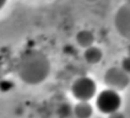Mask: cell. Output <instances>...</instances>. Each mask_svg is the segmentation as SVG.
I'll list each match as a JSON object with an SVG mask.
<instances>
[{
  "instance_id": "4fadbf2b",
  "label": "cell",
  "mask_w": 130,
  "mask_h": 118,
  "mask_svg": "<svg viewBox=\"0 0 130 118\" xmlns=\"http://www.w3.org/2000/svg\"><path fill=\"white\" fill-rule=\"evenodd\" d=\"M6 2H7V0H0V10L5 6Z\"/></svg>"
},
{
  "instance_id": "6da1fadb",
  "label": "cell",
  "mask_w": 130,
  "mask_h": 118,
  "mask_svg": "<svg viewBox=\"0 0 130 118\" xmlns=\"http://www.w3.org/2000/svg\"><path fill=\"white\" fill-rule=\"evenodd\" d=\"M50 71V59L40 49H25L16 59L15 72L18 78L26 84L36 85L42 83L47 79Z\"/></svg>"
},
{
  "instance_id": "9c48e42d",
  "label": "cell",
  "mask_w": 130,
  "mask_h": 118,
  "mask_svg": "<svg viewBox=\"0 0 130 118\" xmlns=\"http://www.w3.org/2000/svg\"><path fill=\"white\" fill-rule=\"evenodd\" d=\"M57 113L59 118H68L69 116H71V114H73V108L69 104L63 103L58 107Z\"/></svg>"
},
{
  "instance_id": "3957f363",
  "label": "cell",
  "mask_w": 130,
  "mask_h": 118,
  "mask_svg": "<svg viewBox=\"0 0 130 118\" xmlns=\"http://www.w3.org/2000/svg\"><path fill=\"white\" fill-rule=\"evenodd\" d=\"M71 94L77 101L89 102L96 94V83L89 76H80L72 82Z\"/></svg>"
},
{
  "instance_id": "8992f818",
  "label": "cell",
  "mask_w": 130,
  "mask_h": 118,
  "mask_svg": "<svg viewBox=\"0 0 130 118\" xmlns=\"http://www.w3.org/2000/svg\"><path fill=\"white\" fill-rule=\"evenodd\" d=\"M75 41L79 47L86 49L93 45V43L95 41V37H94V34L90 29L83 28V29H80L77 32V34L75 36Z\"/></svg>"
},
{
  "instance_id": "7c38bea8",
  "label": "cell",
  "mask_w": 130,
  "mask_h": 118,
  "mask_svg": "<svg viewBox=\"0 0 130 118\" xmlns=\"http://www.w3.org/2000/svg\"><path fill=\"white\" fill-rule=\"evenodd\" d=\"M108 118H125V116H124L123 113L117 111V112H114V113L110 114V115L108 116Z\"/></svg>"
},
{
  "instance_id": "7a4b0ae2",
  "label": "cell",
  "mask_w": 130,
  "mask_h": 118,
  "mask_svg": "<svg viewBox=\"0 0 130 118\" xmlns=\"http://www.w3.org/2000/svg\"><path fill=\"white\" fill-rule=\"evenodd\" d=\"M122 105V98L119 92L112 88H105L101 91L95 98V106L98 110L103 113L110 115L114 112L119 111Z\"/></svg>"
},
{
  "instance_id": "5b68a950",
  "label": "cell",
  "mask_w": 130,
  "mask_h": 118,
  "mask_svg": "<svg viewBox=\"0 0 130 118\" xmlns=\"http://www.w3.org/2000/svg\"><path fill=\"white\" fill-rule=\"evenodd\" d=\"M114 25L122 38L130 41V1H126L117 9L114 16Z\"/></svg>"
},
{
  "instance_id": "ba28073f",
  "label": "cell",
  "mask_w": 130,
  "mask_h": 118,
  "mask_svg": "<svg viewBox=\"0 0 130 118\" xmlns=\"http://www.w3.org/2000/svg\"><path fill=\"white\" fill-rule=\"evenodd\" d=\"M83 59L88 64H98L103 59V51L101 48L92 45L83 51Z\"/></svg>"
},
{
  "instance_id": "277c9868",
  "label": "cell",
  "mask_w": 130,
  "mask_h": 118,
  "mask_svg": "<svg viewBox=\"0 0 130 118\" xmlns=\"http://www.w3.org/2000/svg\"><path fill=\"white\" fill-rule=\"evenodd\" d=\"M129 82V74L122 67H110L104 74V83L107 85V87L115 90L117 92L125 90L128 86Z\"/></svg>"
},
{
  "instance_id": "8fae6325",
  "label": "cell",
  "mask_w": 130,
  "mask_h": 118,
  "mask_svg": "<svg viewBox=\"0 0 130 118\" xmlns=\"http://www.w3.org/2000/svg\"><path fill=\"white\" fill-rule=\"evenodd\" d=\"M121 67H122L128 74H130V55L123 58V60H122V62H121Z\"/></svg>"
},
{
  "instance_id": "30bf717a",
  "label": "cell",
  "mask_w": 130,
  "mask_h": 118,
  "mask_svg": "<svg viewBox=\"0 0 130 118\" xmlns=\"http://www.w3.org/2000/svg\"><path fill=\"white\" fill-rule=\"evenodd\" d=\"M14 84L11 80L9 79H3V80H0V91L2 93H7V92H10L12 88H13Z\"/></svg>"
},
{
  "instance_id": "5bb4252c",
  "label": "cell",
  "mask_w": 130,
  "mask_h": 118,
  "mask_svg": "<svg viewBox=\"0 0 130 118\" xmlns=\"http://www.w3.org/2000/svg\"><path fill=\"white\" fill-rule=\"evenodd\" d=\"M125 1H130V0H125Z\"/></svg>"
},
{
  "instance_id": "52a82bcc",
  "label": "cell",
  "mask_w": 130,
  "mask_h": 118,
  "mask_svg": "<svg viewBox=\"0 0 130 118\" xmlns=\"http://www.w3.org/2000/svg\"><path fill=\"white\" fill-rule=\"evenodd\" d=\"M93 114V108L88 101H78L73 107V115L75 118H90Z\"/></svg>"
}]
</instances>
